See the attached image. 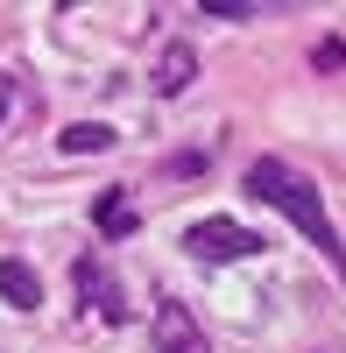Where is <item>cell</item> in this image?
Listing matches in <instances>:
<instances>
[{
    "label": "cell",
    "mask_w": 346,
    "mask_h": 353,
    "mask_svg": "<svg viewBox=\"0 0 346 353\" xmlns=\"http://www.w3.org/2000/svg\"><path fill=\"white\" fill-rule=\"evenodd\" d=\"M247 198H262L269 212H283L311 248L332 261V276L346 283V241H339V226H332V212H325V198H318L311 176H297L283 156H254V163H247Z\"/></svg>",
    "instance_id": "obj_1"
},
{
    "label": "cell",
    "mask_w": 346,
    "mask_h": 353,
    "mask_svg": "<svg viewBox=\"0 0 346 353\" xmlns=\"http://www.w3.org/2000/svg\"><path fill=\"white\" fill-rule=\"evenodd\" d=\"M184 248L198 254V261H247V254H269V241L254 226H241V219H198L191 233H184Z\"/></svg>",
    "instance_id": "obj_2"
},
{
    "label": "cell",
    "mask_w": 346,
    "mask_h": 353,
    "mask_svg": "<svg viewBox=\"0 0 346 353\" xmlns=\"http://www.w3.org/2000/svg\"><path fill=\"white\" fill-rule=\"evenodd\" d=\"M156 353H212V346H205V325H198L177 297L156 304Z\"/></svg>",
    "instance_id": "obj_3"
},
{
    "label": "cell",
    "mask_w": 346,
    "mask_h": 353,
    "mask_svg": "<svg viewBox=\"0 0 346 353\" xmlns=\"http://www.w3.org/2000/svg\"><path fill=\"white\" fill-rule=\"evenodd\" d=\"M78 297H85V304H92V311L106 318V325H121V318H128V297H121V283H113V276L99 269V261H92V254H85V261H78Z\"/></svg>",
    "instance_id": "obj_4"
},
{
    "label": "cell",
    "mask_w": 346,
    "mask_h": 353,
    "mask_svg": "<svg viewBox=\"0 0 346 353\" xmlns=\"http://www.w3.org/2000/svg\"><path fill=\"white\" fill-rule=\"evenodd\" d=\"M0 297H8L14 311H43V276L28 269L21 254H8V261H0Z\"/></svg>",
    "instance_id": "obj_5"
},
{
    "label": "cell",
    "mask_w": 346,
    "mask_h": 353,
    "mask_svg": "<svg viewBox=\"0 0 346 353\" xmlns=\"http://www.w3.org/2000/svg\"><path fill=\"white\" fill-rule=\"evenodd\" d=\"M191 78H198V57H191L184 43H170V50H163V64H156V92H163V99H177Z\"/></svg>",
    "instance_id": "obj_6"
},
{
    "label": "cell",
    "mask_w": 346,
    "mask_h": 353,
    "mask_svg": "<svg viewBox=\"0 0 346 353\" xmlns=\"http://www.w3.org/2000/svg\"><path fill=\"white\" fill-rule=\"evenodd\" d=\"M92 219H99L106 241H128V233H134V205H128V191H106V198L92 205Z\"/></svg>",
    "instance_id": "obj_7"
},
{
    "label": "cell",
    "mask_w": 346,
    "mask_h": 353,
    "mask_svg": "<svg viewBox=\"0 0 346 353\" xmlns=\"http://www.w3.org/2000/svg\"><path fill=\"white\" fill-rule=\"evenodd\" d=\"M57 149H64V156H99V149H113V128H99V121H71Z\"/></svg>",
    "instance_id": "obj_8"
},
{
    "label": "cell",
    "mask_w": 346,
    "mask_h": 353,
    "mask_svg": "<svg viewBox=\"0 0 346 353\" xmlns=\"http://www.w3.org/2000/svg\"><path fill=\"white\" fill-rule=\"evenodd\" d=\"M205 14L212 21H247V14H262V8H247V0H205Z\"/></svg>",
    "instance_id": "obj_9"
},
{
    "label": "cell",
    "mask_w": 346,
    "mask_h": 353,
    "mask_svg": "<svg viewBox=\"0 0 346 353\" xmlns=\"http://www.w3.org/2000/svg\"><path fill=\"white\" fill-rule=\"evenodd\" d=\"M163 170H170V176H198V170H205V156H198V149H191V156H170Z\"/></svg>",
    "instance_id": "obj_10"
},
{
    "label": "cell",
    "mask_w": 346,
    "mask_h": 353,
    "mask_svg": "<svg viewBox=\"0 0 346 353\" xmlns=\"http://www.w3.org/2000/svg\"><path fill=\"white\" fill-rule=\"evenodd\" d=\"M8 99H14V85H8V78H0V121H8Z\"/></svg>",
    "instance_id": "obj_11"
}]
</instances>
